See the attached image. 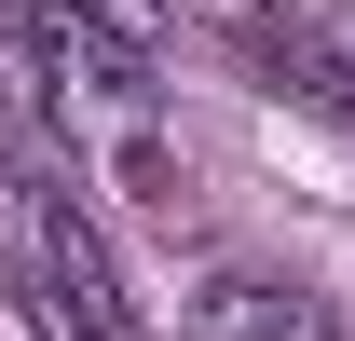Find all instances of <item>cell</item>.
Instances as JSON below:
<instances>
[{"mask_svg": "<svg viewBox=\"0 0 355 341\" xmlns=\"http://www.w3.org/2000/svg\"><path fill=\"white\" fill-rule=\"evenodd\" d=\"M42 55H55V69H83L96 96H150V42L110 28L96 0H55V14H42Z\"/></svg>", "mask_w": 355, "mask_h": 341, "instance_id": "obj_2", "label": "cell"}, {"mask_svg": "<svg viewBox=\"0 0 355 341\" xmlns=\"http://www.w3.org/2000/svg\"><path fill=\"white\" fill-rule=\"evenodd\" d=\"M0 232H14V273H28V300H42L55 341H150L137 300H123V273H110V246H96V218L69 205L28 150L0 164Z\"/></svg>", "mask_w": 355, "mask_h": 341, "instance_id": "obj_1", "label": "cell"}, {"mask_svg": "<svg viewBox=\"0 0 355 341\" xmlns=\"http://www.w3.org/2000/svg\"><path fill=\"white\" fill-rule=\"evenodd\" d=\"M191 341H328V328H314V300L260 287V273H205L191 287Z\"/></svg>", "mask_w": 355, "mask_h": 341, "instance_id": "obj_3", "label": "cell"}, {"mask_svg": "<svg viewBox=\"0 0 355 341\" xmlns=\"http://www.w3.org/2000/svg\"><path fill=\"white\" fill-rule=\"evenodd\" d=\"M0 110H14V123H42V110H55V82H42V28H28L14 0H0Z\"/></svg>", "mask_w": 355, "mask_h": 341, "instance_id": "obj_4", "label": "cell"}]
</instances>
